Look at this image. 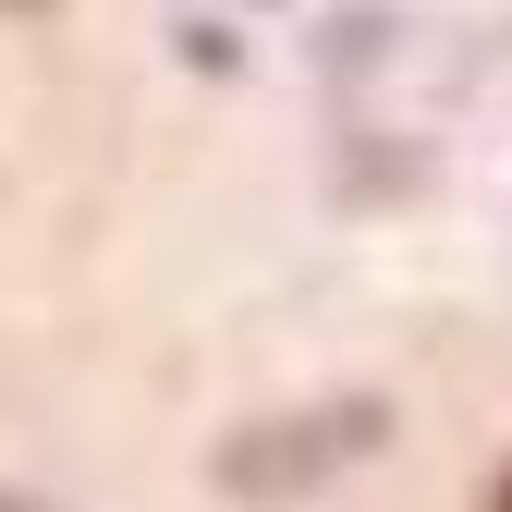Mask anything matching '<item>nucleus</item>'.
Returning a JSON list of instances; mask_svg holds the SVG:
<instances>
[{
  "instance_id": "f257e3e1",
  "label": "nucleus",
  "mask_w": 512,
  "mask_h": 512,
  "mask_svg": "<svg viewBox=\"0 0 512 512\" xmlns=\"http://www.w3.org/2000/svg\"><path fill=\"white\" fill-rule=\"evenodd\" d=\"M366 439H378V403H330V415H293L281 439H232V452H220V488H293V476H317V464H354L366 452Z\"/></svg>"
},
{
  "instance_id": "f03ea898",
  "label": "nucleus",
  "mask_w": 512,
  "mask_h": 512,
  "mask_svg": "<svg viewBox=\"0 0 512 512\" xmlns=\"http://www.w3.org/2000/svg\"><path fill=\"white\" fill-rule=\"evenodd\" d=\"M0 512H49V500H13V488H0Z\"/></svg>"
},
{
  "instance_id": "7ed1b4c3",
  "label": "nucleus",
  "mask_w": 512,
  "mask_h": 512,
  "mask_svg": "<svg viewBox=\"0 0 512 512\" xmlns=\"http://www.w3.org/2000/svg\"><path fill=\"white\" fill-rule=\"evenodd\" d=\"M500 512H512V476H500Z\"/></svg>"
}]
</instances>
